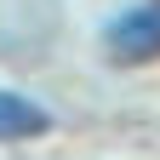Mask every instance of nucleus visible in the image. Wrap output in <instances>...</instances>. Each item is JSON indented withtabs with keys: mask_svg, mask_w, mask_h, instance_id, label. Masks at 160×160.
<instances>
[{
	"mask_svg": "<svg viewBox=\"0 0 160 160\" xmlns=\"http://www.w3.org/2000/svg\"><path fill=\"white\" fill-rule=\"evenodd\" d=\"M52 132V114L23 92H0V143H17V137H40Z\"/></svg>",
	"mask_w": 160,
	"mask_h": 160,
	"instance_id": "2",
	"label": "nucleus"
},
{
	"mask_svg": "<svg viewBox=\"0 0 160 160\" xmlns=\"http://www.w3.org/2000/svg\"><path fill=\"white\" fill-rule=\"evenodd\" d=\"M109 57H120V63H154L160 57V0L132 6L109 23Z\"/></svg>",
	"mask_w": 160,
	"mask_h": 160,
	"instance_id": "1",
	"label": "nucleus"
}]
</instances>
